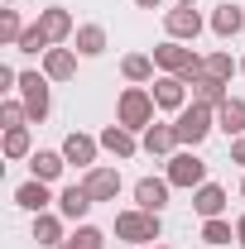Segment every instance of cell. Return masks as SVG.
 Wrapping results in <instances>:
<instances>
[{
  "mask_svg": "<svg viewBox=\"0 0 245 249\" xmlns=\"http://www.w3.org/2000/svg\"><path fill=\"white\" fill-rule=\"evenodd\" d=\"M154 67L168 72V77H183L187 87H192V82L207 72V58H197V53H192L187 43H178V38H163V43L154 48Z\"/></svg>",
  "mask_w": 245,
  "mask_h": 249,
  "instance_id": "6da1fadb",
  "label": "cell"
},
{
  "mask_svg": "<svg viewBox=\"0 0 245 249\" xmlns=\"http://www.w3.org/2000/svg\"><path fill=\"white\" fill-rule=\"evenodd\" d=\"M173 129H178V144L197 149L207 134L216 129V106H202V101H187L183 110L173 115Z\"/></svg>",
  "mask_w": 245,
  "mask_h": 249,
  "instance_id": "7a4b0ae2",
  "label": "cell"
},
{
  "mask_svg": "<svg viewBox=\"0 0 245 249\" xmlns=\"http://www.w3.org/2000/svg\"><path fill=\"white\" fill-rule=\"evenodd\" d=\"M159 235H163V220H159V211L130 206V211H121V216H116V240H125V245H154Z\"/></svg>",
  "mask_w": 245,
  "mask_h": 249,
  "instance_id": "3957f363",
  "label": "cell"
},
{
  "mask_svg": "<svg viewBox=\"0 0 245 249\" xmlns=\"http://www.w3.org/2000/svg\"><path fill=\"white\" fill-rule=\"evenodd\" d=\"M154 91L149 87H125L121 101H116V124H125V129H149L154 124Z\"/></svg>",
  "mask_w": 245,
  "mask_h": 249,
  "instance_id": "277c9868",
  "label": "cell"
},
{
  "mask_svg": "<svg viewBox=\"0 0 245 249\" xmlns=\"http://www.w3.org/2000/svg\"><path fill=\"white\" fill-rule=\"evenodd\" d=\"M20 101H24V110H29V120H48V110H53V87H48V77L43 72H20Z\"/></svg>",
  "mask_w": 245,
  "mask_h": 249,
  "instance_id": "5b68a950",
  "label": "cell"
},
{
  "mask_svg": "<svg viewBox=\"0 0 245 249\" xmlns=\"http://www.w3.org/2000/svg\"><path fill=\"white\" fill-rule=\"evenodd\" d=\"M168 182L183 187V192H197V187L207 182V163L192 154V149H178V154L168 158Z\"/></svg>",
  "mask_w": 245,
  "mask_h": 249,
  "instance_id": "8992f818",
  "label": "cell"
},
{
  "mask_svg": "<svg viewBox=\"0 0 245 249\" xmlns=\"http://www.w3.org/2000/svg\"><path fill=\"white\" fill-rule=\"evenodd\" d=\"M82 187H87V196H92V201H116V196H121V168L96 163V168L82 173Z\"/></svg>",
  "mask_w": 245,
  "mask_h": 249,
  "instance_id": "52a82bcc",
  "label": "cell"
},
{
  "mask_svg": "<svg viewBox=\"0 0 245 249\" xmlns=\"http://www.w3.org/2000/svg\"><path fill=\"white\" fill-rule=\"evenodd\" d=\"M202 29H207V24H202V15H197L192 5H173V10H163V34H168V38L192 43Z\"/></svg>",
  "mask_w": 245,
  "mask_h": 249,
  "instance_id": "ba28073f",
  "label": "cell"
},
{
  "mask_svg": "<svg viewBox=\"0 0 245 249\" xmlns=\"http://www.w3.org/2000/svg\"><path fill=\"white\" fill-rule=\"evenodd\" d=\"M149 91H154V106L168 110V115H178V110L187 106V82H183V77H168V72H163V77L149 82Z\"/></svg>",
  "mask_w": 245,
  "mask_h": 249,
  "instance_id": "9c48e42d",
  "label": "cell"
},
{
  "mask_svg": "<svg viewBox=\"0 0 245 249\" xmlns=\"http://www.w3.org/2000/svg\"><path fill=\"white\" fill-rule=\"evenodd\" d=\"M96 154H101V139H92V134H82V129H72L67 139H62V158L72 163V168H96Z\"/></svg>",
  "mask_w": 245,
  "mask_h": 249,
  "instance_id": "30bf717a",
  "label": "cell"
},
{
  "mask_svg": "<svg viewBox=\"0 0 245 249\" xmlns=\"http://www.w3.org/2000/svg\"><path fill=\"white\" fill-rule=\"evenodd\" d=\"M39 29L48 34V43H53V48H62V43L77 34V19H72L62 5H48V10H39Z\"/></svg>",
  "mask_w": 245,
  "mask_h": 249,
  "instance_id": "8fae6325",
  "label": "cell"
},
{
  "mask_svg": "<svg viewBox=\"0 0 245 249\" xmlns=\"http://www.w3.org/2000/svg\"><path fill=\"white\" fill-rule=\"evenodd\" d=\"M140 149H144L149 158H173L178 154V129L163 124V120H154L149 129H144V139H140Z\"/></svg>",
  "mask_w": 245,
  "mask_h": 249,
  "instance_id": "7c38bea8",
  "label": "cell"
},
{
  "mask_svg": "<svg viewBox=\"0 0 245 249\" xmlns=\"http://www.w3.org/2000/svg\"><path fill=\"white\" fill-rule=\"evenodd\" d=\"M168 192H173L168 178H140V182H135V206H144V211H163V206H168Z\"/></svg>",
  "mask_w": 245,
  "mask_h": 249,
  "instance_id": "4fadbf2b",
  "label": "cell"
},
{
  "mask_svg": "<svg viewBox=\"0 0 245 249\" xmlns=\"http://www.w3.org/2000/svg\"><path fill=\"white\" fill-rule=\"evenodd\" d=\"M96 139H101L106 154H116V158H135L140 154V139H135V129H125V124H106Z\"/></svg>",
  "mask_w": 245,
  "mask_h": 249,
  "instance_id": "5bb4252c",
  "label": "cell"
},
{
  "mask_svg": "<svg viewBox=\"0 0 245 249\" xmlns=\"http://www.w3.org/2000/svg\"><path fill=\"white\" fill-rule=\"evenodd\" d=\"M92 206H96V201L87 196V187H82V182H72V187H62V192H58V216L62 220H77V225H82V216H87Z\"/></svg>",
  "mask_w": 245,
  "mask_h": 249,
  "instance_id": "9a60e30c",
  "label": "cell"
},
{
  "mask_svg": "<svg viewBox=\"0 0 245 249\" xmlns=\"http://www.w3.org/2000/svg\"><path fill=\"white\" fill-rule=\"evenodd\" d=\"M216 129H221L226 139H241L245 134V101L241 96H226V101L216 106Z\"/></svg>",
  "mask_w": 245,
  "mask_h": 249,
  "instance_id": "2e32d148",
  "label": "cell"
},
{
  "mask_svg": "<svg viewBox=\"0 0 245 249\" xmlns=\"http://www.w3.org/2000/svg\"><path fill=\"white\" fill-rule=\"evenodd\" d=\"M43 77L48 82H72L77 77V48H48L43 53Z\"/></svg>",
  "mask_w": 245,
  "mask_h": 249,
  "instance_id": "e0dca14e",
  "label": "cell"
},
{
  "mask_svg": "<svg viewBox=\"0 0 245 249\" xmlns=\"http://www.w3.org/2000/svg\"><path fill=\"white\" fill-rule=\"evenodd\" d=\"M48 201H53V192H48V182H39V178H29V182L15 187V206H20V211H29V216L48 211Z\"/></svg>",
  "mask_w": 245,
  "mask_h": 249,
  "instance_id": "ac0fdd59",
  "label": "cell"
},
{
  "mask_svg": "<svg viewBox=\"0 0 245 249\" xmlns=\"http://www.w3.org/2000/svg\"><path fill=\"white\" fill-rule=\"evenodd\" d=\"M62 168H67L62 149H34V154H29V173L39 178V182H58Z\"/></svg>",
  "mask_w": 245,
  "mask_h": 249,
  "instance_id": "d6986e66",
  "label": "cell"
},
{
  "mask_svg": "<svg viewBox=\"0 0 245 249\" xmlns=\"http://www.w3.org/2000/svg\"><path fill=\"white\" fill-rule=\"evenodd\" d=\"M192 211H197L202 220L221 216V211H226V187H216V182H202L197 192H192Z\"/></svg>",
  "mask_w": 245,
  "mask_h": 249,
  "instance_id": "ffe728a7",
  "label": "cell"
},
{
  "mask_svg": "<svg viewBox=\"0 0 245 249\" xmlns=\"http://www.w3.org/2000/svg\"><path fill=\"white\" fill-rule=\"evenodd\" d=\"M241 29H245V10H241V5L226 0V5L212 10V34H216V38H236Z\"/></svg>",
  "mask_w": 245,
  "mask_h": 249,
  "instance_id": "44dd1931",
  "label": "cell"
},
{
  "mask_svg": "<svg viewBox=\"0 0 245 249\" xmlns=\"http://www.w3.org/2000/svg\"><path fill=\"white\" fill-rule=\"evenodd\" d=\"M34 240H39V249H58L62 240H67L62 216H53V211H39V216H34Z\"/></svg>",
  "mask_w": 245,
  "mask_h": 249,
  "instance_id": "7402d4cb",
  "label": "cell"
},
{
  "mask_svg": "<svg viewBox=\"0 0 245 249\" xmlns=\"http://www.w3.org/2000/svg\"><path fill=\"white\" fill-rule=\"evenodd\" d=\"M121 77L130 87H149L154 82V53H125L121 58Z\"/></svg>",
  "mask_w": 245,
  "mask_h": 249,
  "instance_id": "603a6c76",
  "label": "cell"
},
{
  "mask_svg": "<svg viewBox=\"0 0 245 249\" xmlns=\"http://www.w3.org/2000/svg\"><path fill=\"white\" fill-rule=\"evenodd\" d=\"M72 43H77V58H101L106 53V29L101 24H77Z\"/></svg>",
  "mask_w": 245,
  "mask_h": 249,
  "instance_id": "cb8c5ba5",
  "label": "cell"
},
{
  "mask_svg": "<svg viewBox=\"0 0 245 249\" xmlns=\"http://www.w3.org/2000/svg\"><path fill=\"white\" fill-rule=\"evenodd\" d=\"M226 87H231V82H221V77H212V72H202V77L192 82V101H202V106H221V101L231 96Z\"/></svg>",
  "mask_w": 245,
  "mask_h": 249,
  "instance_id": "d4e9b609",
  "label": "cell"
},
{
  "mask_svg": "<svg viewBox=\"0 0 245 249\" xmlns=\"http://www.w3.org/2000/svg\"><path fill=\"white\" fill-rule=\"evenodd\" d=\"M0 149H5V158H29L34 154V139H29V124H20V129H5V139H0Z\"/></svg>",
  "mask_w": 245,
  "mask_h": 249,
  "instance_id": "484cf974",
  "label": "cell"
},
{
  "mask_svg": "<svg viewBox=\"0 0 245 249\" xmlns=\"http://www.w3.org/2000/svg\"><path fill=\"white\" fill-rule=\"evenodd\" d=\"M58 249H106V230H96V225H77Z\"/></svg>",
  "mask_w": 245,
  "mask_h": 249,
  "instance_id": "4316f807",
  "label": "cell"
},
{
  "mask_svg": "<svg viewBox=\"0 0 245 249\" xmlns=\"http://www.w3.org/2000/svg\"><path fill=\"white\" fill-rule=\"evenodd\" d=\"M24 19H20V10H0V43L5 48H20V38H24Z\"/></svg>",
  "mask_w": 245,
  "mask_h": 249,
  "instance_id": "83f0119b",
  "label": "cell"
},
{
  "mask_svg": "<svg viewBox=\"0 0 245 249\" xmlns=\"http://www.w3.org/2000/svg\"><path fill=\"white\" fill-rule=\"evenodd\" d=\"M236 240V225L226 216H212V220H202V245H231Z\"/></svg>",
  "mask_w": 245,
  "mask_h": 249,
  "instance_id": "f1b7e54d",
  "label": "cell"
},
{
  "mask_svg": "<svg viewBox=\"0 0 245 249\" xmlns=\"http://www.w3.org/2000/svg\"><path fill=\"white\" fill-rule=\"evenodd\" d=\"M0 124H5V129H20V124H29L24 101H0Z\"/></svg>",
  "mask_w": 245,
  "mask_h": 249,
  "instance_id": "f546056e",
  "label": "cell"
},
{
  "mask_svg": "<svg viewBox=\"0 0 245 249\" xmlns=\"http://www.w3.org/2000/svg\"><path fill=\"white\" fill-rule=\"evenodd\" d=\"M53 43H48V34L39 29V19H34L29 29H24V38H20V53H48Z\"/></svg>",
  "mask_w": 245,
  "mask_h": 249,
  "instance_id": "4dcf8cb0",
  "label": "cell"
},
{
  "mask_svg": "<svg viewBox=\"0 0 245 249\" xmlns=\"http://www.w3.org/2000/svg\"><path fill=\"white\" fill-rule=\"evenodd\" d=\"M236 67H241V62L231 58V53H212V58H207V72L221 77V82H231V77H236Z\"/></svg>",
  "mask_w": 245,
  "mask_h": 249,
  "instance_id": "1f68e13d",
  "label": "cell"
},
{
  "mask_svg": "<svg viewBox=\"0 0 245 249\" xmlns=\"http://www.w3.org/2000/svg\"><path fill=\"white\" fill-rule=\"evenodd\" d=\"M0 91H20V72L10 62H0Z\"/></svg>",
  "mask_w": 245,
  "mask_h": 249,
  "instance_id": "d6a6232c",
  "label": "cell"
},
{
  "mask_svg": "<svg viewBox=\"0 0 245 249\" xmlns=\"http://www.w3.org/2000/svg\"><path fill=\"white\" fill-rule=\"evenodd\" d=\"M231 163H241V168H245V134H241V139H231Z\"/></svg>",
  "mask_w": 245,
  "mask_h": 249,
  "instance_id": "836d02e7",
  "label": "cell"
},
{
  "mask_svg": "<svg viewBox=\"0 0 245 249\" xmlns=\"http://www.w3.org/2000/svg\"><path fill=\"white\" fill-rule=\"evenodd\" d=\"M236 245L245 249V216H236Z\"/></svg>",
  "mask_w": 245,
  "mask_h": 249,
  "instance_id": "e575fe53",
  "label": "cell"
},
{
  "mask_svg": "<svg viewBox=\"0 0 245 249\" xmlns=\"http://www.w3.org/2000/svg\"><path fill=\"white\" fill-rule=\"evenodd\" d=\"M135 5H140V10H159L163 0H135Z\"/></svg>",
  "mask_w": 245,
  "mask_h": 249,
  "instance_id": "d590c367",
  "label": "cell"
},
{
  "mask_svg": "<svg viewBox=\"0 0 245 249\" xmlns=\"http://www.w3.org/2000/svg\"><path fill=\"white\" fill-rule=\"evenodd\" d=\"M144 249H173V245H144Z\"/></svg>",
  "mask_w": 245,
  "mask_h": 249,
  "instance_id": "8d00e7d4",
  "label": "cell"
},
{
  "mask_svg": "<svg viewBox=\"0 0 245 249\" xmlns=\"http://www.w3.org/2000/svg\"><path fill=\"white\" fill-rule=\"evenodd\" d=\"M241 201H245V178H241Z\"/></svg>",
  "mask_w": 245,
  "mask_h": 249,
  "instance_id": "74e56055",
  "label": "cell"
},
{
  "mask_svg": "<svg viewBox=\"0 0 245 249\" xmlns=\"http://www.w3.org/2000/svg\"><path fill=\"white\" fill-rule=\"evenodd\" d=\"M178 5H197V0H178Z\"/></svg>",
  "mask_w": 245,
  "mask_h": 249,
  "instance_id": "f35d334b",
  "label": "cell"
},
{
  "mask_svg": "<svg viewBox=\"0 0 245 249\" xmlns=\"http://www.w3.org/2000/svg\"><path fill=\"white\" fill-rule=\"evenodd\" d=\"M241 72H245V58H241Z\"/></svg>",
  "mask_w": 245,
  "mask_h": 249,
  "instance_id": "ab89813d",
  "label": "cell"
},
{
  "mask_svg": "<svg viewBox=\"0 0 245 249\" xmlns=\"http://www.w3.org/2000/svg\"><path fill=\"white\" fill-rule=\"evenodd\" d=\"M5 5H15V0H5Z\"/></svg>",
  "mask_w": 245,
  "mask_h": 249,
  "instance_id": "60d3db41",
  "label": "cell"
}]
</instances>
